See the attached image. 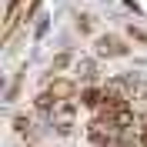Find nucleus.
Listing matches in <instances>:
<instances>
[{
    "label": "nucleus",
    "mask_w": 147,
    "mask_h": 147,
    "mask_svg": "<svg viewBox=\"0 0 147 147\" xmlns=\"http://www.w3.org/2000/svg\"><path fill=\"white\" fill-rule=\"evenodd\" d=\"M140 140H144V147H147V130H144V134H140Z\"/></svg>",
    "instance_id": "39448f33"
},
{
    "label": "nucleus",
    "mask_w": 147,
    "mask_h": 147,
    "mask_svg": "<svg viewBox=\"0 0 147 147\" xmlns=\"http://www.w3.org/2000/svg\"><path fill=\"white\" fill-rule=\"evenodd\" d=\"M130 34L137 37V40H144V44H147V30H137V27H130Z\"/></svg>",
    "instance_id": "20e7f679"
},
{
    "label": "nucleus",
    "mask_w": 147,
    "mask_h": 147,
    "mask_svg": "<svg viewBox=\"0 0 147 147\" xmlns=\"http://www.w3.org/2000/svg\"><path fill=\"white\" fill-rule=\"evenodd\" d=\"M47 94H50L57 104H60V100H70L74 94H77V84L67 80V77H54V80H50V87H47Z\"/></svg>",
    "instance_id": "f257e3e1"
},
{
    "label": "nucleus",
    "mask_w": 147,
    "mask_h": 147,
    "mask_svg": "<svg viewBox=\"0 0 147 147\" xmlns=\"http://www.w3.org/2000/svg\"><path fill=\"white\" fill-rule=\"evenodd\" d=\"M67 64H70V54H60V57L54 60V70H60V67H67Z\"/></svg>",
    "instance_id": "7ed1b4c3"
},
{
    "label": "nucleus",
    "mask_w": 147,
    "mask_h": 147,
    "mask_svg": "<svg viewBox=\"0 0 147 147\" xmlns=\"http://www.w3.org/2000/svg\"><path fill=\"white\" fill-rule=\"evenodd\" d=\"M97 50H100L104 57H124V54H127V47L120 44L114 34H104L100 40H97Z\"/></svg>",
    "instance_id": "f03ea898"
}]
</instances>
